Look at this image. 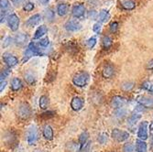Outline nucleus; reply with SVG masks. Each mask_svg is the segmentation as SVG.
<instances>
[{"label":"nucleus","mask_w":153,"mask_h":152,"mask_svg":"<svg viewBox=\"0 0 153 152\" xmlns=\"http://www.w3.org/2000/svg\"><path fill=\"white\" fill-rule=\"evenodd\" d=\"M147 69H149V70H153V59H152V60H150V61L148 62Z\"/></svg>","instance_id":"nucleus-48"},{"label":"nucleus","mask_w":153,"mask_h":152,"mask_svg":"<svg viewBox=\"0 0 153 152\" xmlns=\"http://www.w3.org/2000/svg\"><path fill=\"white\" fill-rule=\"evenodd\" d=\"M27 48H29L34 54H35V56L36 55H41L42 53H41V51H40V50L36 46V44L35 43H33V42H30V44H29V46H27Z\"/></svg>","instance_id":"nucleus-32"},{"label":"nucleus","mask_w":153,"mask_h":152,"mask_svg":"<svg viewBox=\"0 0 153 152\" xmlns=\"http://www.w3.org/2000/svg\"><path fill=\"white\" fill-rule=\"evenodd\" d=\"M22 87H23V84H22V82L19 78L15 77V78L12 79L10 88L13 92H19L22 89Z\"/></svg>","instance_id":"nucleus-15"},{"label":"nucleus","mask_w":153,"mask_h":152,"mask_svg":"<svg viewBox=\"0 0 153 152\" xmlns=\"http://www.w3.org/2000/svg\"><path fill=\"white\" fill-rule=\"evenodd\" d=\"M32 56H35V54L27 48L26 50H25V52H24V56H23V60H22V62H27V61H29V59H30Z\"/></svg>","instance_id":"nucleus-33"},{"label":"nucleus","mask_w":153,"mask_h":152,"mask_svg":"<svg viewBox=\"0 0 153 152\" xmlns=\"http://www.w3.org/2000/svg\"><path fill=\"white\" fill-rule=\"evenodd\" d=\"M110 31L112 32V33H116L118 30V23L117 21H114L110 24Z\"/></svg>","instance_id":"nucleus-40"},{"label":"nucleus","mask_w":153,"mask_h":152,"mask_svg":"<svg viewBox=\"0 0 153 152\" xmlns=\"http://www.w3.org/2000/svg\"><path fill=\"white\" fill-rule=\"evenodd\" d=\"M151 143H152V145H153V136H151Z\"/></svg>","instance_id":"nucleus-51"},{"label":"nucleus","mask_w":153,"mask_h":152,"mask_svg":"<svg viewBox=\"0 0 153 152\" xmlns=\"http://www.w3.org/2000/svg\"><path fill=\"white\" fill-rule=\"evenodd\" d=\"M6 139H8L7 141L8 144H10V143L12 144L14 141H16V139H17V135H16V133L13 132V131H8L6 134Z\"/></svg>","instance_id":"nucleus-29"},{"label":"nucleus","mask_w":153,"mask_h":152,"mask_svg":"<svg viewBox=\"0 0 153 152\" xmlns=\"http://www.w3.org/2000/svg\"><path fill=\"white\" fill-rule=\"evenodd\" d=\"M85 7L82 3H76L74 5L72 8V15L75 19H81L85 16Z\"/></svg>","instance_id":"nucleus-8"},{"label":"nucleus","mask_w":153,"mask_h":152,"mask_svg":"<svg viewBox=\"0 0 153 152\" xmlns=\"http://www.w3.org/2000/svg\"><path fill=\"white\" fill-rule=\"evenodd\" d=\"M99 21L100 23H105V22H107L110 19V14L107 10H102L100 13H99Z\"/></svg>","instance_id":"nucleus-26"},{"label":"nucleus","mask_w":153,"mask_h":152,"mask_svg":"<svg viewBox=\"0 0 153 152\" xmlns=\"http://www.w3.org/2000/svg\"><path fill=\"white\" fill-rule=\"evenodd\" d=\"M128 104V100L120 95H115L111 100V105L115 109H122Z\"/></svg>","instance_id":"nucleus-9"},{"label":"nucleus","mask_w":153,"mask_h":152,"mask_svg":"<svg viewBox=\"0 0 153 152\" xmlns=\"http://www.w3.org/2000/svg\"><path fill=\"white\" fill-rule=\"evenodd\" d=\"M93 30H94L95 33H99L100 30H101V23H99V22L95 23V24L93 26Z\"/></svg>","instance_id":"nucleus-43"},{"label":"nucleus","mask_w":153,"mask_h":152,"mask_svg":"<svg viewBox=\"0 0 153 152\" xmlns=\"http://www.w3.org/2000/svg\"><path fill=\"white\" fill-rule=\"evenodd\" d=\"M55 116V112L54 111H46L42 114H40V118L41 119H44V120H47V119H51L52 117Z\"/></svg>","instance_id":"nucleus-31"},{"label":"nucleus","mask_w":153,"mask_h":152,"mask_svg":"<svg viewBox=\"0 0 153 152\" xmlns=\"http://www.w3.org/2000/svg\"><path fill=\"white\" fill-rule=\"evenodd\" d=\"M64 27L69 32H75L82 29V25L77 19H71L65 23Z\"/></svg>","instance_id":"nucleus-10"},{"label":"nucleus","mask_w":153,"mask_h":152,"mask_svg":"<svg viewBox=\"0 0 153 152\" xmlns=\"http://www.w3.org/2000/svg\"><path fill=\"white\" fill-rule=\"evenodd\" d=\"M2 59H3L4 62L7 64V66L9 68H13L19 64V59L16 56H14L13 54L8 53V52H6L3 54Z\"/></svg>","instance_id":"nucleus-7"},{"label":"nucleus","mask_w":153,"mask_h":152,"mask_svg":"<svg viewBox=\"0 0 153 152\" xmlns=\"http://www.w3.org/2000/svg\"><path fill=\"white\" fill-rule=\"evenodd\" d=\"M121 5L126 10H132L136 7V3L133 0H123Z\"/></svg>","instance_id":"nucleus-24"},{"label":"nucleus","mask_w":153,"mask_h":152,"mask_svg":"<svg viewBox=\"0 0 153 152\" xmlns=\"http://www.w3.org/2000/svg\"><path fill=\"white\" fill-rule=\"evenodd\" d=\"M47 32H48L47 27L44 26V25H41V26H39V27H38L37 30L35 31V34H34V36H33V39H40L41 37H43Z\"/></svg>","instance_id":"nucleus-17"},{"label":"nucleus","mask_w":153,"mask_h":152,"mask_svg":"<svg viewBox=\"0 0 153 152\" xmlns=\"http://www.w3.org/2000/svg\"><path fill=\"white\" fill-rule=\"evenodd\" d=\"M90 80V75L87 72H79L73 78V84L77 87H85Z\"/></svg>","instance_id":"nucleus-1"},{"label":"nucleus","mask_w":153,"mask_h":152,"mask_svg":"<svg viewBox=\"0 0 153 152\" xmlns=\"http://www.w3.org/2000/svg\"><path fill=\"white\" fill-rule=\"evenodd\" d=\"M141 118V115L140 114V113H134V114H132L129 117H128V125L129 126V127H133V126H135L136 124H137V122L140 120Z\"/></svg>","instance_id":"nucleus-20"},{"label":"nucleus","mask_w":153,"mask_h":152,"mask_svg":"<svg viewBox=\"0 0 153 152\" xmlns=\"http://www.w3.org/2000/svg\"><path fill=\"white\" fill-rule=\"evenodd\" d=\"M135 86V84L133 82H130V81H127V82H124L121 84L120 87L121 89L124 91V92H129L131 91Z\"/></svg>","instance_id":"nucleus-25"},{"label":"nucleus","mask_w":153,"mask_h":152,"mask_svg":"<svg viewBox=\"0 0 153 152\" xmlns=\"http://www.w3.org/2000/svg\"><path fill=\"white\" fill-rule=\"evenodd\" d=\"M136 151L137 152H147V143L144 140H140V139H137L136 141V146H135Z\"/></svg>","instance_id":"nucleus-19"},{"label":"nucleus","mask_w":153,"mask_h":152,"mask_svg":"<svg viewBox=\"0 0 153 152\" xmlns=\"http://www.w3.org/2000/svg\"><path fill=\"white\" fill-rule=\"evenodd\" d=\"M50 44V40L48 38H44V39H41L39 42V45L41 47H48V45Z\"/></svg>","instance_id":"nucleus-42"},{"label":"nucleus","mask_w":153,"mask_h":152,"mask_svg":"<svg viewBox=\"0 0 153 152\" xmlns=\"http://www.w3.org/2000/svg\"><path fill=\"white\" fill-rule=\"evenodd\" d=\"M115 72L116 71L114 65L111 63H106L102 70V76L105 79H109L115 74Z\"/></svg>","instance_id":"nucleus-11"},{"label":"nucleus","mask_w":153,"mask_h":152,"mask_svg":"<svg viewBox=\"0 0 153 152\" xmlns=\"http://www.w3.org/2000/svg\"><path fill=\"white\" fill-rule=\"evenodd\" d=\"M148 90H149V93H153V84H152V85H150V86H149V88Z\"/></svg>","instance_id":"nucleus-50"},{"label":"nucleus","mask_w":153,"mask_h":152,"mask_svg":"<svg viewBox=\"0 0 153 152\" xmlns=\"http://www.w3.org/2000/svg\"><path fill=\"white\" fill-rule=\"evenodd\" d=\"M107 139H108V136L105 133H103L98 136V142L100 144H105L107 141Z\"/></svg>","instance_id":"nucleus-41"},{"label":"nucleus","mask_w":153,"mask_h":152,"mask_svg":"<svg viewBox=\"0 0 153 152\" xmlns=\"http://www.w3.org/2000/svg\"><path fill=\"white\" fill-rule=\"evenodd\" d=\"M39 139V133H38V129L35 126H30L27 129V142L29 145L32 146L35 145L37 143Z\"/></svg>","instance_id":"nucleus-4"},{"label":"nucleus","mask_w":153,"mask_h":152,"mask_svg":"<svg viewBox=\"0 0 153 152\" xmlns=\"http://www.w3.org/2000/svg\"><path fill=\"white\" fill-rule=\"evenodd\" d=\"M113 44V39L109 36H105L102 39V45L105 50H108Z\"/></svg>","instance_id":"nucleus-27"},{"label":"nucleus","mask_w":153,"mask_h":152,"mask_svg":"<svg viewBox=\"0 0 153 152\" xmlns=\"http://www.w3.org/2000/svg\"><path fill=\"white\" fill-rule=\"evenodd\" d=\"M83 105H85V102H83V100L81 97H79V96H74L71 101V108L75 112L80 111L83 107Z\"/></svg>","instance_id":"nucleus-12"},{"label":"nucleus","mask_w":153,"mask_h":152,"mask_svg":"<svg viewBox=\"0 0 153 152\" xmlns=\"http://www.w3.org/2000/svg\"><path fill=\"white\" fill-rule=\"evenodd\" d=\"M135 147L131 143H127L123 147V152H135Z\"/></svg>","instance_id":"nucleus-36"},{"label":"nucleus","mask_w":153,"mask_h":152,"mask_svg":"<svg viewBox=\"0 0 153 152\" xmlns=\"http://www.w3.org/2000/svg\"><path fill=\"white\" fill-rule=\"evenodd\" d=\"M137 103L145 108H153V97L140 96V98H137Z\"/></svg>","instance_id":"nucleus-13"},{"label":"nucleus","mask_w":153,"mask_h":152,"mask_svg":"<svg viewBox=\"0 0 153 152\" xmlns=\"http://www.w3.org/2000/svg\"><path fill=\"white\" fill-rule=\"evenodd\" d=\"M97 16H99V15H97V12L94 11V10H91L89 13H88V17L90 19H95L97 18Z\"/></svg>","instance_id":"nucleus-44"},{"label":"nucleus","mask_w":153,"mask_h":152,"mask_svg":"<svg viewBox=\"0 0 153 152\" xmlns=\"http://www.w3.org/2000/svg\"><path fill=\"white\" fill-rule=\"evenodd\" d=\"M7 24H8L9 29L12 31H17L19 30V27L20 24V19L15 13L10 14L7 17Z\"/></svg>","instance_id":"nucleus-6"},{"label":"nucleus","mask_w":153,"mask_h":152,"mask_svg":"<svg viewBox=\"0 0 153 152\" xmlns=\"http://www.w3.org/2000/svg\"><path fill=\"white\" fill-rule=\"evenodd\" d=\"M96 41H97V39H96L95 37L90 38V39L86 41V46H87V48L90 49V50L93 49V48L95 46V44H96Z\"/></svg>","instance_id":"nucleus-34"},{"label":"nucleus","mask_w":153,"mask_h":152,"mask_svg":"<svg viewBox=\"0 0 153 152\" xmlns=\"http://www.w3.org/2000/svg\"><path fill=\"white\" fill-rule=\"evenodd\" d=\"M17 114L20 119H23V120L29 119L32 115V109L27 103L22 102L18 105Z\"/></svg>","instance_id":"nucleus-2"},{"label":"nucleus","mask_w":153,"mask_h":152,"mask_svg":"<svg viewBox=\"0 0 153 152\" xmlns=\"http://www.w3.org/2000/svg\"><path fill=\"white\" fill-rule=\"evenodd\" d=\"M8 7H9L8 0H0V8H1V12H5Z\"/></svg>","instance_id":"nucleus-35"},{"label":"nucleus","mask_w":153,"mask_h":152,"mask_svg":"<svg viewBox=\"0 0 153 152\" xmlns=\"http://www.w3.org/2000/svg\"><path fill=\"white\" fill-rule=\"evenodd\" d=\"M34 8H35V6H34V4L31 3V2H27V3L25 4V6L23 7V9H24L25 11H27V12H30V11H32Z\"/></svg>","instance_id":"nucleus-37"},{"label":"nucleus","mask_w":153,"mask_h":152,"mask_svg":"<svg viewBox=\"0 0 153 152\" xmlns=\"http://www.w3.org/2000/svg\"><path fill=\"white\" fill-rule=\"evenodd\" d=\"M27 39H29V37H27V35L21 33V34H19V35H17L15 37V39H14V41H15V43L18 46H22V45H24L27 42Z\"/></svg>","instance_id":"nucleus-18"},{"label":"nucleus","mask_w":153,"mask_h":152,"mask_svg":"<svg viewBox=\"0 0 153 152\" xmlns=\"http://www.w3.org/2000/svg\"><path fill=\"white\" fill-rule=\"evenodd\" d=\"M39 108L42 110H46L50 105V100L47 95H41L39 97Z\"/></svg>","instance_id":"nucleus-21"},{"label":"nucleus","mask_w":153,"mask_h":152,"mask_svg":"<svg viewBox=\"0 0 153 152\" xmlns=\"http://www.w3.org/2000/svg\"><path fill=\"white\" fill-rule=\"evenodd\" d=\"M149 123L147 121H143L140 123L137 130V137L140 140H146L149 137Z\"/></svg>","instance_id":"nucleus-5"},{"label":"nucleus","mask_w":153,"mask_h":152,"mask_svg":"<svg viewBox=\"0 0 153 152\" xmlns=\"http://www.w3.org/2000/svg\"><path fill=\"white\" fill-rule=\"evenodd\" d=\"M111 136H112V139H115L116 141L121 143V142H124L126 141L127 139H128L129 137V133L125 131V130H121V129H118V128H114L111 132Z\"/></svg>","instance_id":"nucleus-3"},{"label":"nucleus","mask_w":153,"mask_h":152,"mask_svg":"<svg viewBox=\"0 0 153 152\" xmlns=\"http://www.w3.org/2000/svg\"><path fill=\"white\" fill-rule=\"evenodd\" d=\"M42 135L44 136V139H47V140H52L53 139V136H54V133H53V129L51 126L49 125H46L44 128H43V130H42Z\"/></svg>","instance_id":"nucleus-16"},{"label":"nucleus","mask_w":153,"mask_h":152,"mask_svg":"<svg viewBox=\"0 0 153 152\" xmlns=\"http://www.w3.org/2000/svg\"><path fill=\"white\" fill-rule=\"evenodd\" d=\"M88 137H89V134H88V132H86V131L82 132V133L79 136V137H78V142H79V145H80L81 148L87 143Z\"/></svg>","instance_id":"nucleus-23"},{"label":"nucleus","mask_w":153,"mask_h":152,"mask_svg":"<svg viewBox=\"0 0 153 152\" xmlns=\"http://www.w3.org/2000/svg\"><path fill=\"white\" fill-rule=\"evenodd\" d=\"M25 81L27 85H32L35 84V82H36V77L35 75L32 73H27L25 74Z\"/></svg>","instance_id":"nucleus-28"},{"label":"nucleus","mask_w":153,"mask_h":152,"mask_svg":"<svg viewBox=\"0 0 153 152\" xmlns=\"http://www.w3.org/2000/svg\"><path fill=\"white\" fill-rule=\"evenodd\" d=\"M9 74H10V70H9V69H5V70H2L1 73H0V80L4 81Z\"/></svg>","instance_id":"nucleus-38"},{"label":"nucleus","mask_w":153,"mask_h":152,"mask_svg":"<svg viewBox=\"0 0 153 152\" xmlns=\"http://www.w3.org/2000/svg\"><path fill=\"white\" fill-rule=\"evenodd\" d=\"M6 85H7V82L6 81H1V84H0V92H1V93L3 92Z\"/></svg>","instance_id":"nucleus-46"},{"label":"nucleus","mask_w":153,"mask_h":152,"mask_svg":"<svg viewBox=\"0 0 153 152\" xmlns=\"http://www.w3.org/2000/svg\"><path fill=\"white\" fill-rule=\"evenodd\" d=\"M55 77H56V73H55V72H51L46 76V82H51L52 81L55 80Z\"/></svg>","instance_id":"nucleus-39"},{"label":"nucleus","mask_w":153,"mask_h":152,"mask_svg":"<svg viewBox=\"0 0 153 152\" xmlns=\"http://www.w3.org/2000/svg\"><path fill=\"white\" fill-rule=\"evenodd\" d=\"M23 1H24V0H12V4H13L14 6L18 7V6L21 5Z\"/></svg>","instance_id":"nucleus-45"},{"label":"nucleus","mask_w":153,"mask_h":152,"mask_svg":"<svg viewBox=\"0 0 153 152\" xmlns=\"http://www.w3.org/2000/svg\"><path fill=\"white\" fill-rule=\"evenodd\" d=\"M11 40H12V39L9 38V37H7V38L5 39V43L3 44V47H7V45H9V44L11 43Z\"/></svg>","instance_id":"nucleus-47"},{"label":"nucleus","mask_w":153,"mask_h":152,"mask_svg":"<svg viewBox=\"0 0 153 152\" xmlns=\"http://www.w3.org/2000/svg\"><path fill=\"white\" fill-rule=\"evenodd\" d=\"M57 13L60 17H64L67 15L68 13V6L67 4L65 3H62V4H59L58 7H57Z\"/></svg>","instance_id":"nucleus-22"},{"label":"nucleus","mask_w":153,"mask_h":152,"mask_svg":"<svg viewBox=\"0 0 153 152\" xmlns=\"http://www.w3.org/2000/svg\"><path fill=\"white\" fill-rule=\"evenodd\" d=\"M44 15H45V19L51 22V21H52V20L54 19V15H55V13H54V11H53L52 9L48 8V9L45 10Z\"/></svg>","instance_id":"nucleus-30"},{"label":"nucleus","mask_w":153,"mask_h":152,"mask_svg":"<svg viewBox=\"0 0 153 152\" xmlns=\"http://www.w3.org/2000/svg\"><path fill=\"white\" fill-rule=\"evenodd\" d=\"M40 21H41V16L39 15V14H35V15L31 16L25 22V25L29 27H33L39 25Z\"/></svg>","instance_id":"nucleus-14"},{"label":"nucleus","mask_w":153,"mask_h":152,"mask_svg":"<svg viewBox=\"0 0 153 152\" xmlns=\"http://www.w3.org/2000/svg\"><path fill=\"white\" fill-rule=\"evenodd\" d=\"M49 1H50V0H39V3L42 4V5H46Z\"/></svg>","instance_id":"nucleus-49"}]
</instances>
